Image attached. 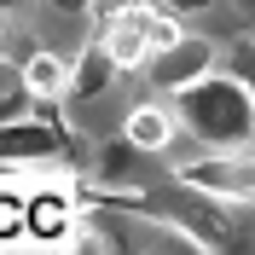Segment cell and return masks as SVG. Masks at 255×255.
<instances>
[{
	"label": "cell",
	"mask_w": 255,
	"mask_h": 255,
	"mask_svg": "<svg viewBox=\"0 0 255 255\" xmlns=\"http://www.w3.org/2000/svg\"><path fill=\"white\" fill-rule=\"evenodd\" d=\"M81 203H105V209H133V215H157V221L180 226L186 238H197L209 255H250L244 244V226L232 209L238 203H221V197H209V191L186 186V180H162V186H111V191H93V197H81Z\"/></svg>",
	"instance_id": "obj_1"
},
{
	"label": "cell",
	"mask_w": 255,
	"mask_h": 255,
	"mask_svg": "<svg viewBox=\"0 0 255 255\" xmlns=\"http://www.w3.org/2000/svg\"><path fill=\"white\" fill-rule=\"evenodd\" d=\"M168 99H174V122L197 145H209V151L255 145V93L232 70H203L197 81H186Z\"/></svg>",
	"instance_id": "obj_2"
},
{
	"label": "cell",
	"mask_w": 255,
	"mask_h": 255,
	"mask_svg": "<svg viewBox=\"0 0 255 255\" xmlns=\"http://www.w3.org/2000/svg\"><path fill=\"white\" fill-rule=\"evenodd\" d=\"M52 162H70V168H87V145L81 133L58 122V116H6L0 122V168H52Z\"/></svg>",
	"instance_id": "obj_3"
},
{
	"label": "cell",
	"mask_w": 255,
	"mask_h": 255,
	"mask_svg": "<svg viewBox=\"0 0 255 255\" xmlns=\"http://www.w3.org/2000/svg\"><path fill=\"white\" fill-rule=\"evenodd\" d=\"M174 35H180V23H174L168 6H157V0H128V6L111 12V23H105V35H99V47L116 58V70H145Z\"/></svg>",
	"instance_id": "obj_4"
},
{
	"label": "cell",
	"mask_w": 255,
	"mask_h": 255,
	"mask_svg": "<svg viewBox=\"0 0 255 255\" xmlns=\"http://www.w3.org/2000/svg\"><path fill=\"white\" fill-rule=\"evenodd\" d=\"M174 180L221 197V203H255V145H232V151H209V157H191L168 168Z\"/></svg>",
	"instance_id": "obj_5"
},
{
	"label": "cell",
	"mask_w": 255,
	"mask_h": 255,
	"mask_svg": "<svg viewBox=\"0 0 255 255\" xmlns=\"http://www.w3.org/2000/svg\"><path fill=\"white\" fill-rule=\"evenodd\" d=\"M145 70H151V81H157V93H180L186 81H197L203 70H215V47H209L203 35H186V29H180Z\"/></svg>",
	"instance_id": "obj_6"
},
{
	"label": "cell",
	"mask_w": 255,
	"mask_h": 255,
	"mask_svg": "<svg viewBox=\"0 0 255 255\" xmlns=\"http://www.w3.org/2000/svg\"><path fill=\"white\" fill-rule=\"evenodd\" d=\"M174 133H180V122H174V105H162V99H145V105H133L128 111V122H122V139L133 145V151H168L174 145Z\"/></svg>",
	"instance_id": "obj_7"
},
{
	"label": "cell",
	"mask_w": 255,
	"mask_h": 255,
	"mask_svg": "<svg viewBox=\"0 0 255 255\" xmlns=\"http://www.w3.org/2000/svg\"><path fill=\"white\" fill-rule=\"evenodd\" d=\"M116 76H122L116 58L93 41V47H81L76 58H70V93H64V99H76V105H81V99H99V93L116 87Z\"/></svg>",
	"instance_id": "obj_8"
},
{
	"label": "cell",
	"mask_w": 255,
	"mask_h": 255,
	"mask_svg": "<svg viewBox=\"0 0 255 255\" xmlns=\"http://www.w3.org/2000/svg\"><path fill=\"white\" fill-rule=\"evenodd\" d=\"M17 70H23V87L35 105H58L70 93V58H58V52H29V58H17Z\"/></svg>",
	"instance_id": "obj_9"
},
{
	"label": "cell",
	"mask_w": 255,
	"mask_h": 255,
	"mask_svg": "<svg viewBox=\"0 0 255 255\" xmlns=\"http://www.w3.org/2000/svg\"><path fill=\"white\" fill-rule=\"evenodd\" d=\"M226 70H232V76L255 93V41H238V47H232V58H226Z\"/></svg>",
	"instance_id": "obj_10"
},
{
	"label": "cell",
	"mask_w": 255,
	"mask_h": 255,
	"mask_svg": "<svg viewBox=\"0 0 255 255\" xmlns=\"http://www.w3.org/2000/svg\"><path fill=\"white\" fill-rule=\"evenodd\" d=\"M0 64H17V29L6 23V12H0Z\"/></svg>",
	"instance_id": "obj_11"
},
{
	"label": "cell",
	"mask_w": 255,
	"mask_h": 255,
	"mask_svg": "<svg viewBox=\"0 0 255 255\" xmlns=\"http://www.w3.org/2000/svg\"><path fill=\"white\" fill-rule=\"evenodd\" d=\"M52 12H64V17H87L93 12V0H47Z\"/></svg>",
	"instance_id": "obj_12"
},
{
	"label": "cell",
	"mask_w": 255,
	"mask_h": 255,
	"mask_svg": "<svg viewBox=\"0 0 255 255\" xmlns=\"http://www.w3.org/2000/svg\"><path fill=\"white\" fill-rule=\"evenodd\" d=\"M180 6H209V0H180Z\"/></svg>",
	"instance_id": "obj_13"
}]
</instances>
